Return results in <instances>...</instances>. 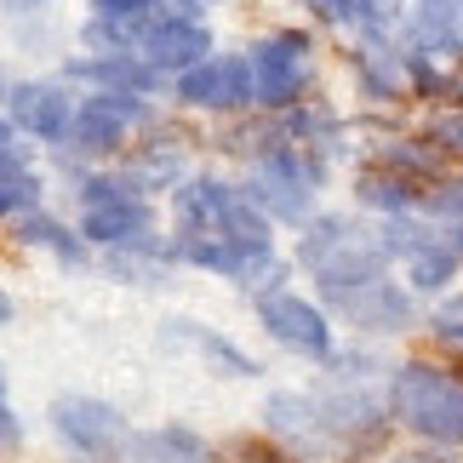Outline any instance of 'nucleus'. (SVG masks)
<instances>
[{"label": "nucleus", "mask_w": 463, "mask_h": 463, "mask_svg": "<svg viewBox=\"0 0 463 463\" xmlns=\"http://www.w3.org/2000/svg\"><path fill=\"white\" fill-rule=\"evenodd\" d=\"M0 6H6V12H41L46 0H0Z\"/></svg>", "instance_id": "28"}, {"label": "nucleus", "mask_w": 463, "mask_h": 463, "mask_svg": "<svg viewBox=\"0 0 463 463\" xmlns=\"http://www.w3.org/2000/svg\"><path fill=\"white\" fill-rule=\"evenodd\" d=\"M430 332H435V344L463 349V292H452L447 304H440V309L430 315Z\"/></svg>", "instance_id": "24"}, {"label": "nucleus", "mask_w": 463, "mask_h": 463, "mask_svg": "<svg viewBox=\"0 0 463 463\" xmlns=\"http://www.w3.org/2000/svg\"><path fill=\"white\" fill-rule=\"evenodd\" d=\"M172 218H177V229H189V235H212V241L275 252V218L246 194V184H229V177L189 172L184 184L172 189Z\"/></svg>", "instance_id": "1"}, {"label": "nucleus", "mask_w": 463, "mask_h": 463, "mask_svg": "<svg viewBox=\"0 0 463 463\" xmlns=\"http://www.w3.org/2000/svg\"><path fill=\"white\" fill-rule=\"evenodd\" d=\"M418 201H423V184H412V177H401L389 166L354 172V206L361 212H378V218H412Z\"/></svg>", "instance_id": "17"}, {"label": "nucleus", "mask_w": 463, "mask_h": 463, "mask_svg": "<svg viewBox=\"0 0 463 463\" xmlns=\"http://www.w3.org/2000/svg\"><path fill=\"white\" fill-rule=\"evenodd\" d=\"M52 423H58V435L69 440V447H80V452H109L115 440H120V412L109 401H92V395H69L52 406Z\"/></svg>", "instance_id": "14"}, {"label": "nucleus", "mask_w": 463, "mask_h": 463, "mask_svg": "<svg viewBox=\"0 0 463 463\" xmlns=\"http://www.w3.org/2000/svg\"><path fill=\"white\" fill-rule=\"evenodd\" d=\"M172 337H189L194 349H201V354H212V361H218V366L229 372V378H252V372H258V361H252V354H241V349L229 344V337H218V332H194L189 320H172Z\"/></svg>", "instance_id": "21"}, {"label": "nucleus", "mask_w": 463, "mask_h": 463, "mask_svg": "<svg viewBox=\"0 0 463 463\" xmlns=\"http://www.w3.org/2000/svg\"><path fill=\"white\" fill-rule=\"evenodd\" d=\"M332 315H344L354 332H372V337H395V332H412L418 326V292L401 287V280H372V287H354V292H337V298H320Z\"/></svg>", "instance_id": "10"}, {"label": "nucleus", "mask_w": 463, "mask_h": 463, "mask_svg": "<svg viewBox=\"0 0 463 463\" xmlns=\"http://www.w3.org/2000/svg\"><path fill=\"white\" fill-rule=\"evenodd\" d=\"M458 98H463V69H458Z\"/></svg>", "instance_id": "31"}, {"label": "nucleus", "mask_w": 463, "mask_h": 463, "mask_svg": "<svg viewBox=\"0 0 463 463\" xmlns=\"http://www.w3.org/2000/svg\"><path fill=\"white\" fill-rule=\"evenodd\" d=\"M252 63V92L263 115H287L298 103H309V80H315V34L309 29H275L263 41L246 46Z\"/></svg>", "instance_id": "5"}, {"label": "nucleus", "mask_w": 463, "mask_h": 463, "mask_svg": "<svg viewBox=\"0 0 463 463\" xmlns=\"http://www.w3.org/2000/svg\"><path fill=\"white\" fill-rule=\"evenodd\" d=\"M326 172H332V160L320 149H304V144H287V137H280L275 149L246 160V194H252L275 223L304 229L315 218V194L326 184Z\"/></svg>", "instance_id": "3"}, {"label": "nucleus", "mask_w": 463, "mask_h": 463, "mask_svg": "<svg viewBox=\"0 0 463 463\" xmlns=\"http://www.w3.org/2000/svg\"><path fill=\"white\" fill-rule=\"evenodd\" d=\"M92 17H115V24H149L160 17V0H86Z\"/></svg>", "instance_id": "25"}, {"label": "nucleus", "mask_w": 463, "mask_h": 463, "mask_svg": "<svg viewBox=\"0 0 463 463\" xmlns=\"http://www.w3.org/2000/svg\"><path fill=\"white\" fill-rule=\"evenodd\" d=\"M6 92H12V80H6V69H0V103H6Z\"/></svg>", "instance_id": "30"}, {"label": "nucleus", "mask_w": 463, "mask_h": 463, "mask_svg": "<svg viewBox=\"0 0 463 463\" xmlns=\"http://www.w3.org/2000/svg\"><path fill=\"white\" fill-rule=\"evenodd\" d=\"M41 194H46V184H41V172H34L29 160H0V223L34 212Z\"/></svg>", "instance_id": "19"}, {"label": "nucleus", "mask_w": 463, "mask_h": 463, "mask_svg": "<svg viewBox=\"0 0 463 463\" xmlns=\"http://www.w3.org/2000/svg\"><path fill=\"white\" fill-rule=\"evenodd\" d=\"M80 218L75 229L103 252H127V246L155 241V201L137 194L120 172H86L80 177Z\"/></svg>", "instance_id": "4"}, {"label": "nucleus", "mask_w": 463, "mask_h": 463, "mask_svg": "<svg viewBox=\"0 0 463 463\" xmlns=\"http://www.w3.org/2000/svg\"><path fill=\"white\" fill-rule=\"evenodd\" d=\"M0 160H29V144H24V132H17L6 115H0Z\"/></svg>", "instance_id": "26"}, {"label": "nucleus", "mask_w": 463, "mask_h": 463, "mask_svg": "<svg viewBox=\"0 0 463 463\" xmlns=\"http://www.w3.org/2000/svg\"><path fill=\"white\" fill-rule=\"evenodd\" d=\"M12 241L17 246H34V252H52L58 263H86L92 252V241L80 235V229H69L63 218H52V212H24V218H12Z\"/></svg>", "instance_id": "18"}, {"label": "nucleus", "mask_w": 463, "mask_h": 463, "mask_svg": "<svg viewBox=\"0 0 463 463\" xmlns=\"http://www.w3.org/2000/svg\"><path fill=\"white\" fill-rule=\"evenodd\" d=\"M12 315H17V304H12V292H0V326H12Z\"/></svg>", "instance_id": "29"}, {"label": "nucleus", "mask_w": 463, "mask_h": 463, "mask_svg": "<svg viewBox=\"0 0 463 463\" xmlns=\"http://www.w3.org/2000/svg\"><path fill=\"white\" fill-rule=\"evenodd\" d=\"M218 41H212V24L206 17H149V34H144V58L160 69L166 80H177L184 69L206 63Z\"/></svg>", "instance_id": "12"}, {"label": "nucleus", "mask_w": 463, "mask_h": 463, "mask_svg": "<svg viewBox=\"0 0 463 463\" xmlns=\"http://www.w3.org/2000/svg\"><path fill=\"white\" fill-rule=\"evenodd\" d=\"M440 235H447V246H452V252L463 258V223H447V229H440Z\"/></svg>", "instance_id": "27"}, {"label": "nucleus", "mask_w": 463, "mask_h": 463, "mask_svg": "<svg viewBox=\"0 0 463 463\" xmlns=\"http://www.w3.org/2000/svg\"><path fill=\"white\" fill-rule=\"evenodd\" d=\"M115 172L127 177L137 194H149V201H155L160 189H177L189 177V155H184V144H172V137H149V144H137V149L120 155Z\"/></svg>", "instance_id": "15"}, {"label": "nucleus", "mask_w": 463, "mask_h": 463, "mask_svg": "<svg viewBox=\"0 0 463 463\" xmlns=\"http://www.w3.org/2000/svg\"><path fill=\"white\" fill-rule=\"evenodd\" d=\"M75 109H80V98L69 80H12V92H6V120L29 144L63 149L69 127H75Z\"/></svg>", "instance_id": "8"}, {"label": "nucleus", "mask_w": 463, "mask_h": 463, "mask_svg": "<svg viewBox=\"0 0 463 463\" xmlns=\"http://www.w3.org/2000/svg\"><path fill=\"white\" fill-rule=\"evenodd\" d=\"M418 218H430V223H463V166L452 172H440L435 184H423V201H418Z\"/></svg>", "instance_id": "20"}, {"label": "nucleus", "mask_w": 463, "mask_h": 463, "mask_svg": "<svg viewBox=\"0 0 463 463\" xmlns=\"http://www.w3.org/2000/svg\"><path fill=\"white\" fill-rule=\"evenodd\" d=\"M172 98L194 115H241V109H258V92H252V63L246 52H212L206 63L184 69L172 80Z\"/></svg>", "instance_id": "7"}, {"label": "nucleus", "mask_w": 463, "mask_h": 463, "mask_svg": "<svg viewBox=\"0 0 463 463\" xmlns=\"http://www.w3.org/2000/svg\"><path fill=\"white\" fill-rule=\"evenodd\" d=\"M406 263V287H412L418 298H435V292H447L452 280H458V269H463V258L447 246V235H440V223H430L418 235V246L401 258Z\"/></svg>", "instance_id": "16"}, {"label": "nucleus", "mask_w": 463, "mask_h": 463, "mask_svg": "<svg viewBox=\"0 0 463 463\" xmlns=\"http://www.w3.org/2000/svg\"><path fill=\"white\" fill-rule=\"evenodd\" d=\"M389 412L412 435L463 447V378L435 361H401L389 372Z\"/></svg>", "instance_id": "2"}, {"label": "nucleus", "mask_w": 463, "mask_h": 463, "mask_svg": "<svg viewBox=\"0 0 463 463\" xmlns=\"http://www.w3.org/2000/svg\"><path fill=\"white\" fill-rule=\"evenodd\" d=\"M63 80L80 92H132V98H155L160 92V69L144 52H80L63 63Z\"/></svg>", "instance_id": "11"}, {"label": "nucleus", "mask_w": 463, "mask_h": 463, "mask_svg": "<svg viewBox=\"0 0 463 463\" xmlns=\"http://www.w3.org/2000/svg\"><path fill=\"white\" fill-rule=\"evenodd\" d=\"M320 29H354L361 24V0H298Z\"/></svg>", "instance_id": "23"}, {"label": "nucleus", "mask_w": 463, "mask_h": 463, "mask_svg": "<svg viewBox=\"0 0 463 463\" xmlns=\"http://www.w3.org/2000/svg\"><path fill=\"white\" fill-rule=\"evenodd\" d=\"M258 326L269 332L280 349L309 354V361H332V315L320 304H309V298H298L292 287L258 298Z\"/></svg>", "instance_id": "9"}, {"label": "nucleus", "mask_w": 463, "mask_h": 463, "mask_svg": "<svg viewBox=\"0 0 463 463\" xmlns=\"http://www.w3.org/2000/svg\"><path fill=\"white\" fill-rule=\"evenodd\" d=\"M155 120V103L149 98H132V92H80V109H75V127L63 137V155L75 160H120L132 149V132Z\"/></svg>", "instance_id": "6"}, {"label": "nucleus", "mask_w": 463, "mask_h": 463, "mask_svg": "<svg viewBox=\"0 0 463 463\" xmlns=\"http://www.w3.org/2000/svg\"><path fill=\"white\" fill-rule=\"evenodd\" d=\"M349 75H354V92H361L366 103H401V98H412L406 46H395V41H354Z\"/></svg>", "instance_id": "13"}, {"label": "nucleus", "mask_w": 463, "mask_h": 463, "mask_svg": "<svg viewBox=\"0 0 463 463\" xmlns=\"http://www.w3.org/2000/svg\"><path fill=\"white\" fill-rule=\"evenodd\" d=\"M423 137L447 155V166H463V103H452V109H435L430 127H423Z\"/></svg>", "instance_id": "22"}]
</instances>
